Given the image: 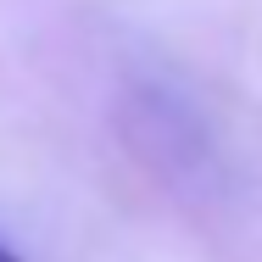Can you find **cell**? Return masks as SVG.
I'll return each instance as SVG.
<instances>
[{
	"instance_id": "1",
	"label": "cell",
	"mask_w": 262,
	"mask_h": 262,
	"mask_svg": "<svg viewBox=\"0 0 262 262\" xmlns=\"http://www.w3.org/2000/svg\"><path fill=\"white\" fill-rule=\"evenodd\" d=\"M0 262H23V257H17V251H11V246H0Z\"/></svg>"
}]
</instances>
